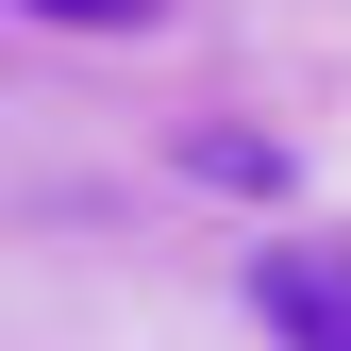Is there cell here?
Returning a JSON list of instances; mask_svg holds the SVG:
<instances>
[{
  "label": "cell",
  "mask_w": 351,
  "mask_h": 351,
  "mask_svg": "<svg viewBox=\"0 0 351 351\" xmlns=\"http://www.w3.org/2000/svg\"><path fill=\"white\" fill-rule=\"evenodd\" d=\"M34 17H101V34H134V17H151V0H34Z\"/></svg>",
  "instance_id": "2"
},
{
  "label": "cell",
  "mask_w": 351,
  "mask_h": 351,
  "mask_svg": "<svg viewBox=\"0 0 351 351\" xmlns=\"http://www.w3.org/2000/svg\"><path fill=\"white\" fill-rule=\"evenodd\" d=\"M251 318L285 351H351V234H268L251 251Z\"/></svg>",
  "instance_id": "1"
}]
</instances>
